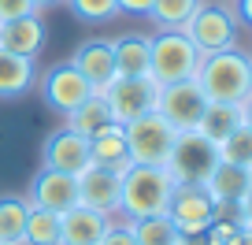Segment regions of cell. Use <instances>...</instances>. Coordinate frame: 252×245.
<instances>
[{
    "label": "cell",
    "instance_id": "1",
    "mask_svg": "<svg viewBox=\"0 0 252 245\" xmlns=\"http://www.w3.org/2000/svg\"><path fill=\"white\" fill-rule=\"evenodd\" d=\"M197 86L212 104H234L241 108L252 97V56L241 48H222V52H208L200 60Z\"/></svg>",
    "mask_w": 252,
    "mask_h": 245
},
{
    "label": "cell",
    "instance_id": "2",
    "mask_svg": "<svg viewBox=\"0 0 252 245\" xmlns=\"http://www.w3.org/2000/svg\"><path fill=\"white\" fill-rule=\"evenodd\" d=\"M123 190H119V212L126 223L134 219H149V215H167L174 193V178L167 167H145V164H130L123 175Z\"/></svg>",
    "mask_w": 252,
    "mask_h": 245
},
{
    "label": "cell",
    "instance_id": "3",
    "mask_svg": "<svg viewBox=\"0 0 252 245\" xmlns=\"http://www.w3.org/2000/svg\"><path fill=\"white\" fill-rule=\"evenodd\" d=\"M149 52H152L149 78L156 82V86L197 78L200 60H204V56L197 52V45H193L182 30H159L156 37H149Z\"/></svg>",
    "mask_w": 252,
    "mask_h": 245
},
{
    "label": "cell",
    "instance_id": "4",
    "mask_svg": "<svg viewBox=\"0 0 252 245\" xmlns=\"http://www.w3.org/2000/svg\"><path fill=\"white\" fill-rule=\"evenodd\" d=\"M123 134H126V149H130V164L167 167V156H171V149H174L178 130H174L159 111H149V115L126 123Z\"/></svg>",
    "mask_w": 252,
    "mask_h": 245
},
{
    "label": "cell",
    "instance_id": "5",
    "mask_svg": "<svg viewBox=\"0 0 252 245\" xmlns=\"http://www.w3.org/2000/svg\"><path fill=\"white\" fill-rule=\"evenodd\" d=\"M237 15L234 8H226V4H200L193 15H189V23L182 26V34H186L193 45H197L200 56L208 52H222V48H237Z\"/></svg>",
    "mask_w": 252,
    "mask_h": 245
},
{
    "label": "cell",
    "instance_id": "6",
    "mask_svg": "<svg viewBox=\"0 0 252 245\" xmlns=\"http://www.w3.org/2000/svg\"><path fill=\"white\" fill-rule=\"evenodd\" d=\"M167 219L174 223L182 238H200L215 223V201L204 190V182H174Z\"/></svg>",
    "mask_w": 252,
    "mask_h": 245
},
{
    "label": "cell",
    "instance_id": "7",
    "mask_svg": "<svg viewBox=\"0 0 252 245\" xmlns=\"http://www.w3.org/2000/svg\"><path fill=\"white\" fill-rule=\"evenodd\" d=\"M215 164H219V149L197 130H182L167 156V171L174 182H204Z\"/></svg>",
    "mask_w": 252,
    "mask_h": 245
},
{
    "label": "cell",
    "instance_id": "8",
    "mask_svg": "<svg viewBox=\"0 0 252 245\" xmlns=\"http://www.w3.org/2000/svg\"><path fill=\"white\" fill-rule=\"evenodd\" d=\"M208 104H212V101H208L204 89L197 86V78H189V82H171V86H159L156 111L182 134V130H197V127H200V119H204Z\"/></svg>",
    "mask_w": 252,
    "mask_h": 245
},
{
    "label": "cell",
    "instance_id": "9",
    "mask_svg": "<svg viewBox=\"0 0 252 245\" xmlns=\"http://www.w3.org/2000/svg\"><path fill=\"white\" fill-rule=\"evenodd\" d=\"M111 104V115H115L119 127L134 123V119L156 111V101H159V86L152 78H115L108 89H104Z\"/></svg>",
    "mask_w": 252,
    "mask_h": 245
},
{
    "label": "cell",
    "instance_id": "10",
    "mask_svg": "<svg viewBox=\"0 0 252 245\" xmlns=\"http://www.w3.org/2000/svg\"><path fill=\"white\" fill-rule=\"evenodd\" d=\"M26 201H30L33 208H45V212L63 215L67 208L78 205V175L41 167V171L33 175L30 190H26Z\"/></svg>",
    "mask_w": 252,
    "mask_h": 245
},
{
    "label": "cell",
    "instance_id": "11",
    "mask_svg": "<svg viewBox=\"0 0 252 245\" xmlns=\"http://www.w3.org/2000/svg\"><path fill=\"white\" fill-rule=\"evenodd\" d=\"M71 67L89 82V89H93V93H104V89L119 78L115 48H111V41H104V37L82 41V45L74 48V56H71Z\"/></svg>",
    "mask_w": 252,
    "mask_h": 245
},
{
    "label": "cell",
    "instance_id": "12",
    "mask_svg": "<svg viewBox=\"0 0 252 245\" xmlns=\"http://www.w3.org/2000/svg\"><path fill=\"white\" fill-rule=\"evenodd\" d=\"M86 97H93V89H89V82L82 78L71 64L52 67V71L41 78V101L52 111H60V115H71Z\"/></svg>",
    "mask_w": 252,
    "mask_h": 245
},
{
    "label": "cell",
    "instance_id": "13",
    "mask_svg": "<svg viewBox=\"0 0 252 245\" xmlns=\"http://www.w3.org/2000/svg\"><path fill=\"white\" fill-rule=\"evenodd\" d=\"M41 156H45V167H52V171H67V175H82L89 164H93V156H89V138L74 134L71 127L52 130V134L45 138Z\"/></svg>",
    "mask_w": 252,
    "mask_h": 245
},
{
    "label": "cell",
    "instance_id": "14",
    "mask_svg": "<svg viewBox=\"0 0 252 245\" xmlns=\"http://www.w3.org/2000/svg\"><path fill=\"white\" fill-rule=\"evenodd\" d=\"M119 190H123V182H119L115 171H104V167L89 164L86 171L78 175V205L93 208L100 215H115L119 212Z\"/></svg>",
    "mask_w": 252,
    "mask_h": 245
},
{
    "label": "cell",
    "instance_id": "15",
    "mask_svg": "<svg viewBox=\"0 0 252 245\" xmlns=\"http://www.w3.org/2000/svg\"><path fill=\"white\" fill-rule=\"evenodd\" d=\"M108 223H111L108 215L93 212L86 205H74L60 215V245H100Z\"/></svg>",
    "mask_w": 252,
    "mask_h": 245
},
{
    "label": "cell",
    "instance_id": "16",
    "mask_svg": "<svg viewBox=\"0 0 252 245\" xmlns=\"http://www.w3.org/2000/svg\"><path fill=\"white\" fill-rule=\"evenodd\" d=\"M0 48H8L15 56H26V60H37L41 48H45V23H41V15L0 23Z\"/></svg>",
    "mask_w": 252,
    "mask_h": 245
},
{
    "label": "cell",
    "instance_id": "17",
    "mask_svg": "<svg viewBox=\"0 0 252 245\" xmlns=\"http://www.w3.org/2000/svg\"><path fill=\"white\" fill-rule=\"evenodd\" d=\"M252 178H249V167H237V164H215L212 175L204 178V190L212 193L215 205H237V201L249 193Z\"/></svg>",
    "mask_w": 252,
    "mask_h": 245
},
{
    "label": "cell",
    "instance_id": "18",
    "mask_svg": "<svg viewBox=\"0 0 252 245\" xmlns=\"http://www.w3.org/2000/svg\"><path fill=\"white\" fill-rule=\"evenodd\" d=\"M89 156H93V164H96V167L123 175L126 167H130V149H126V134H123V127H119V123H111L108 130H100L96 138H89Z\"/></svg>",
    "mask_w": 252,
    "mask_h": 245
},
{
    "label": "cell",
    "instance_id": "19",
    "mask_svg": "<svg viewBox=\"0 0 252 245\" xmlns=\"http://www.w3.org/2000/svg\"><path fill=\"white\" fill-rule=\"evenodd\" d=\"M33 82H37V64L26 60V56L0 48V101L23 97L26 89H33Z\"/></svg>",
    "mask_w": 252,
    "mask_h": 245
},
{
    "label": "cell",
    "instance_id": "20",
    "mask_svg": "<svg viewBox=\"0 0 252 245\" xmlns=\"http://www.w3.org/2000/svg\"><path fill=\"white\" fill-rule=\"evenodd\" d=\"M111 48H115L119 78H149L152 52H149V37L145 34H123V37L111 41Z\"/></svg>",
    "mask_w": 252,
    "mask_h": 245
},
{
    "label": "cell",
    "instance_id": "21",
    "mask_svg": "<svg viewBox=\"0 0 252 245\" xmlns=\"http://www.w3.org/2000/svg\"><path fill=\"white\" fill-rule=\"evenodd\" d=\"M63 119H67V127H71L74 134H82V138H96L100 130H108L111 123H115L111 104H108V97H104V93L86 97V101H82L71 115H63Z\"/></svg>",
    "mask_w": 252,
    "mask_h": 245
},
{
    "label": "cell",
    "instance_id": "22",
    "mask_svg": "<svg viewBox=\"0 0 252 245\" xmlns=\"http://www.w3.org/2000/svg\"><path fill=\"white\" fill-rule=\"evenodd\" d=\"M30 201L19 193H0V245H23Z\"/></svg>",
    "mask_w": 252,
    "mask_h": 245
},
{
    "label": "cell",
    "instance_id": "23",
    "mask_svg": "<svg viewBox=\"0 0 252 245\" xmlns=\"http://www.w3.org/2000/svg\"><path fill=\"white\" fill-rule=\"evenodd\" d=\"M241 123H245V119H241V108H234V104H208L204 119H200V127H197V134H204L212 145H219L222 138L234 134Z\"/></svg>",
    "mask_w": 252,
    "mask_h": 245
},
{
    "label": "cell",
    "instance_id": "24",
    "mask_svg": "<svg viewBox=\"0 0 252 245\" xmlns=\"http://www.w3.org/2000/svg\"><path fill=\"white\" fill-rule=\"evenodd\" d=\"M200 4L204 0H152L149 19L156 23V30H182Z\"/></svg>",
    "mask_w": 252,
    "mask_h": 245
},
{
    "label": "cell",
    "instance_id": "25",
    "mask_svg": "<svg viewBox=\"0 0 252 245\" xmlns=\"http://www.w3.org/2000/svg\"><path fill=\"white\" fill-rule=\"evenodd\" d=\"M137 245H178L182 234L174 230V223L167 215H149V219H134L130 223Z\"/></svg>",
    "mask_w": 252,
    "mask_h": 245
},
{
    "label": "cell",
    "instance_id": "26",
    "mask_svg": "<svg viewBox=\"0 0 252 245\" xmlns=\"http://www.w3.org/2000/svg\"><path fill=\"white\" fill-rule=\"evenodd\" d=\"M23 245H60V215L30 205V219H26Z\"/></svg>",
    "mask_w": 252,
    "mask_h": 245
},
{
    "label": "cell",
    "instance_id": "27",
    "mask_svg": "<svg viewBox=\"0 0 252 245\" xmlns=\"http://www.w3.org/2000/svg\"><path fill=\"white\" fill-rule=\"evenodd\" d=\"M215 149H219V160H222V164L249 167V164H252V130L241 123V127H237L234 134H226Z\"/></svg>",
    "mask_w": 252,
    "mask_h": 245
},
{
    "label": "cell",
    "instance_id": "28",
    "mask_svg": "<svg viewBox=\"0 0 252 245\" xmlns=\"http://www.w3.org/2000/svg\"><path fill=\"white\" fill-rule=\"evenodd\" d=\"M71 15L78 23H89V26H100V23H111L119 15V4L115 0H63Z\"/></svg>",
    "mask_w": 252,
    "mask_h": 245
},
{
    "label": "cell",
    "instance_id": "29",
    "mask_svg": "<svg viewBox=\"0 0 252 245\" xmlns=\"http://www.w3.org/2000/svg\"><path fill=\"white\" fill-rule=\"evenodd\" d=\"M26 15H41L33 0H0V23H15Z\"/></svg>",
    "mask_w": 252,
    "mask_h": 245
},
{
    "label": "cell",
    "instance_id": "30",
    "mask_svg": "<svg viewBox=\"0 0 252 245\" xmlns=\"http://www.w3.org/2000/svg\"><path fill=\"white\" fill-rule=\"evenodd\" d=\"M100 245H137V238H134V230H130V223L123 219V223H108Z\"/></svg>",
    "mask_w": 252,
    "mask_h": 245
},
{
    "label": "cell",
    "instance_id": "31",
    "mask_svg": "<svg viewBox=\"0 0 252 245\" xmlns=\"http://www.w3.org/2000/svg\"><path fill=\"white\" fill-rule=\"evenodd\" d=\"M115 4L123 15H137V19H149L152 11V0H115Z\"/></svg>",
    "mask_w": 252,
    "mask_h": 245
},
{
    "label": "cell",
    "instance_id": "32",
    "mask_svg": "<svg viewBox=\"0 0 252 245\" xmlns=\"http://www.w3.org/2000/svg\"><path fill=\"white\" fill-rule=\"evenodd\" d=\"M237 223H241V227H249L252 230V186H249V193H245L241 201H237Z\"/></svg>",
    "mask_w": 252,
    "mask_h": 245
},
{
    "label": "cell",
    "instance_id": "33",
    "mask_svg": "<svg viewBox=\"0 0 252 245\" xmlns=\"http://www.w3.org/2000/svg\"><path fill=\"white\" fill-rule=\"evenodd\" d=\"M234 15H237V23L252 26V0H234Z\"/></svg>",
    "mask_w": 252,
    "mask_h": 245
},
{
    "label": "cell",
    "instance_id": "34",
    "mask_svg": "<svg viewBox=\"0 0 252 245\" xmlns=\"http://www.w3.org/2000/svg\"><path fill=\"white\" fill-rule=\"evenodd\" d=\"M230 245H252V230L249 227H237V234L230 238Z\"/></svg>",
    "mask_w": 252,
    "mask_h": 245
},
{
    "label": "cell",
    "instance_id": "35",
    "mask_svg": "<svg viewBox=\"0 0 252 245\" xmlns=\"http://www.w3.org/2000/svg\"><path fill=\"white\" fill-rule=\"evenodd\" d=\"M241 119H245V127L252 130V97H249V101L241 104Z\"/></svg>",
    "mask_w": 252,
    "mask_h": 245
},
{
    "label": "cell",
    "instance_id": "36",
    "mask_svg": "<svg viewBox=\"0 0 252 245\" xmlns=\"http://www.w3.org/2000/svg\"><path fill=\"white\" fill-rule=\"evenodd\" d=\"M37 4V11H45V8H56V4H63V0H33Z\"/></svg>",
    "mask_w": 252,
    "mask_h": 245
},
{
    "label": "cell",
    "instance_id": "37",
    "mask_svg": "<svg viewBox=\"0 0 252 245\" xmlns=\"http://www.w3.org/2000/svg\"><path fill=\"white\" fill-rule=\"evenodd\" d=\"M178 245H197V242H193V238H182V242Z\"/></svg>",
    "mask_w": 252,
    "mask_h": 245
},
{
    "label": "cell",
    "instance_id": "38",
    "mask_svg": "<svg viewBox=\"0 0 252 245\" xmlns=\"http://www.w3.org/2000/svg\"><path fill=\"white\" fill-rule=\"evenodd\" d=\"M249 178H252V164H249Z\"/></svg>",
    "mask_w": 252,
    "mask_h": 245
}]
</instances>
